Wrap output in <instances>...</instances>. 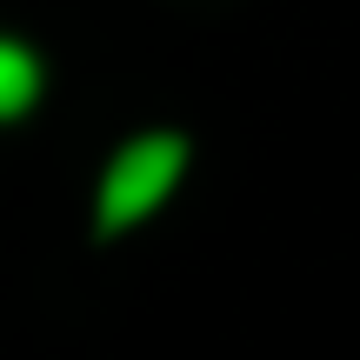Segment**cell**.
Wrapping results in <instances>:
<instances>
[{"label": "cell", "mask_w": 360, "mask_h": 360, "mask_svg": "<svg viewBox=\"0 0 360 360\" xmlns=\"http://www.w3.org/2000/svg\"><path fill=\"white\" fill-rule=\"evenodd\" d=\"M180 167H187V141L180 134H141L114 154V167L101 180V233H120L134 220H147L174 193Z\"/></svg>", "instance_id": "obj_1"}, {"label": "cell", "mask_w": 360, "mask_h": 360, "mask_svg": "<svg viewBox=\"0 0 360 360\" xmlns=\"http://www.w3.org/2000/svg\"><path fill=\"white\" fill-rule=\"evenodd\" d=\"M40 94V60L20 47V40H0V120L27 114Z\"/></svg>", "instance_id": "obj_2"}]
</instances>
